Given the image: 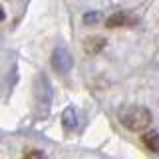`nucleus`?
<instances>
[{
	"label": "nucleus",
	"mask_w": 159,
	"mask_h": 159,
	"mask_svg": "<svg viewBox=\"0 0 159 159\" xmlns=\"http://www.w3.org/2000/svg\"><path fill=\"white\" fill-rule=\"evenodd\" d=\"M117 117H119L123 127H127L129 131H135V133L145 131L153 121L151 111L143 106H125V107L119 109Z\"/></svg>",
	"instance_id": "obj_1"
},
{
	"label": "nucleus",
	"mask_w": 159,
	"mask_h": 159,
	"mask_svg": "<svg viewBox=\"0 0 159 159\" xmlns=\"http://www.w3.org/2000/svg\"><path fill=\"white\" fill-rule=\"evenodd\" d=\"M74 66V60H72V54L68 52L66 48H56L52 52V68L60 74H66L70 72Z\"/></svg>",
	"instance_id": "obj_2"
},
{
	"label": "nucleus",
	"mask_w": 159,
	"mask_h": 159,
	"mask_svg": "<svg viewBox=\"0 0 159 159\" xmlns=\"http://www.w3.org/2000/svg\"><path fill=\"white\" fill-rule=\"evenodd\" d=\"M137 20L133 18V16H129V14L125 12H119V14H113L111 18L106 22V26L107 28H117V26H129V24H135Z\"/></svg>",
	"instance_id": "obj_3"
},
{
	"label": "nucleus",
	"mask_w": 159,
	"mask_h": 159,
	"mask_svg": "<svg viewBox=\"0 0 159 159\" xmlns=\"http://www.w3.org/2000/svg\"><path fill=\"white\" fill-rule=\"evenodd\" d=\"M62 125H64V129H68V131H74V129L78 127V116H76V109L74 107H68L66 111L62 113Z\"/></svg>",
	"instance_id": "obj_4"
},
{
	"label": "nucleus",
	"mask_w": 159,
	"mask_h": 159,
	"mask_svg": "<svg viewBox=\"0 0 159 159\" xmlns=\"http://www.w3.org/2000/svg\"><path fill=\"white\" fill-rule=\"evenodd\" d=\"M143 143L151 151H159V133L157 131H145L143 133Z\"/></svg>",
	"instance_id": "obj_5"
},
{
	"label": "nucleus",
	"mask_w": 159,
	"mask_h": 159,
	"mask_svg": "<svg viewBox=\"0 0 159 159\" xmlns=\"http://www.w3.org/2000/svg\"><path fill=\"white\" fill-rule=\"evenodd\" d=\"M103 46H106V40L103 38H93L92 36V38L86 40V52H89V54H98Z\"/></svg>",
	"instance_id": "obj_6"
},
{
	"label": "nucleus",
	"mask_w": 159,
	"mask_h": 159,
	"mask_svg": "<svg viewBox=\"0 0 159 159\" xmlns=\"http://www.w3.org/2000/svg\"><path fill=\"white\" fill-rule=\"evenodd\" d=\"M22 159H48V157H46V153L40 151V149H30V151H26L22 155Z\"/></svg>",
	"instance_id": "obj_7"
},
{
	"label": "nucleus",
	"mask_w": 159,
	"mask_h": 159,
	"mask_svg": "<svg viewBox=\"0 0 159 159\" xmlns=\"http://www.w3.org/2000/svg\"><path fill=\"white\" fill-rule=\"evenodd\" d=\"M99 18H102V14H99V12H89V14L84 16V22H86V24H93V22H98Z\"/></svg>",
	"instance_id": "obj_8"
},
{
	"label": "nucleus",
	"mask_w": 159,
	"mask_h": 159,
	"mask_svg": "<svg viewBox=\"0 0 159 159\" xmlns=\"http://www.w3.org/2000/svg\"><path fill=\"white\" fill-rule=\"evenodd\" d=\"M4 16H6V14H4V8L0 6V22H2V20H4Z\"/></svg>",
	"instance_id": "obj_9"
}]
</instances>
